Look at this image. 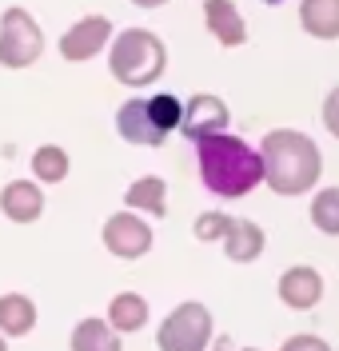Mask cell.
<instances>
[{
  "mask_svg": "<svg viewBox=\"0 0 339 351\" xmlns=\"http://www.w3.org/2000/svg\"><path fill=\"white\" fill-rule=\"evenodd\" d=\"M32 328H36V304L21 291L0 295V335H28Z\"/></svg>",
  "mask_w": 339,
  "mask_h": 351,
  "instance_id": "cell-16",
  "label": "cell"
},
{
  "mask_svg": "<svg viewBox=\"0 0 339 351\" xmlns=\"http://www.w3.org/2000/svg\"><path fill=\"white\" fill-rule=\"evenodd\" d=\"M164 64H168V52H164V40L148 28H124L116 32V44L108 52V68L120 84L128 88H148L152 80L164 76Z\"/></svg>",
  "mask_w": 339,
  "mask_h": 351,
  "instance_id": "cell-3",
  "label": "cell"
},
{
  "mask_svg": "<svg viewBox=\"0 0 339 351\" xmlns=\"http://www.w3.org/2000/svg\"><path fill=\"white\" fill-rule=\"evenodd\" d=\"M279 351H331V348H327L319 335H292V339H288Z\"/></svg>",
  "mask_w": 339,
  "mask_h": 351,
  "instance_id": "cell-24",
  "label": "cell"
},
{
  "mask_svg": "<svg viewBox=\"0 0 339 351\" xmlns=\"http://www.w3.org/2000/svg\"><path fill=\"white\" fill-rule=\"evenodd\" d=\"M227 228H231V216H224V212H203V216H196V240H203V243L224 240Z\"/></svg>",
  "mask_w": 339,
  "mask_h": 351,
  "instance_id": "cell-22",
  "label": "cell"
},
{
  "mask_svg": "<svg viewBox=\"0 0 339 351\" xmlns=\"http://www.w3.org/2000/svg\"><path fill=\"white\" fill-rule=\"evenodd\" d=\"M196 160H200V180L208 192L220 199H240L248 196L255 184H264V160L255 148H248L236 136H208L196 144Z\"/></svg>",
  "mask_w": 339,
  "mask_h": 351,
  "instance_id": "cell-2",
  "label": "cell"
},
{
  "mask_svg": "<svg viewBox=\"0 0 339 351\" xmlns=\"http://www.w3.org/2000/svg\"><path fill=\"white\" fill-rule=\"evenodd\" d=\"M299 24L316 40H339V0H303Z\"/></svg>",
  "mask_w": 339,
  "mask_h": 351,
  "instance_id": "cell-14",
  "label": "cell"
},
{
  "mask_svg": "<svg viewBox=\"0 0 339 351\" xmlns=\"http://www.w3.org/2000/svg\"><path fill=\"white\" fill-rule=\"evenodd\" d=\"M45 52V32L32 21V12L12 4L0 16V64L4 68H28Z\"/></svg>",
  "mask_w": 339,
  "mask_h": 351,
  "instance_id": "cell-4",
  "label": "cell"
},
{
  "mask_svg": "<svg viewBox=\"0 0 339 351\" xmlns=\"http://www.w3.org/2000/svg\"><path fill=\"white\" fill-rule=\"evenodd\" d=\"M323 128L339 140V84L331 88V92H327V100H323Z\"/></svg>",
  "mask_w": 339,
  "mask_h": 351,
  "instance_id": "cell-23",
  "label": "cell"
},
{
  "mask_svg": "<svg viewBox=\"0 0 339 351\" xmlns=\"http://www.w3.org/2000/svg\"><path fill=\"white\" fill-rule=\"evenodd\" d=\"M312 223L323 236H339V188H323L312 199Z\"/></svg>",
  "mask_w": 339,
  "mask_h": 351,
  "instance_id": "cell-20",
  "label": "cell"
},
{
  "mask_svg": "<svg viewBox=\"0 0 339 351\" xmlns=\"http://www.w3.org/2000/svg\"><path fill=\"white\" fill-rule=\"evenodd\" d=\"M224 252L231 263H251L264 256V228L255 219H244V216H231V228L224 236Z\"/></svg>",
  "mask_w": 339,
  "mask_h": 351,
  "instance_id": "cell-13",
  "label": "cell"
},
{
  "mask_svg": "<svg viewBox=\"0 0 339 351\" xmlns=\"http://www.w3.org/2000/svg\"><path fill=\"white\" fill-rule=\"evenodd\" d=\"M148 112H152V120H156V128L164 132V136L184 124V104L176 100V96H168V92L148 96Z\"/></svg>",
  "mask_w": 339,
  "mask_h": 351,
  "instance_id": "cell-21",
  "label": "cell"
},
{
  "mask_svg": "<svg viewBox=\"0 0 339 351\" xmlns=\"http://www.w3.org/2000/svg\"><path fill=\"white\" fill-rule=\"evenodd\" d=\"M136 8H160V4H168V0H132Z\"/></svg>",
  "mask_w": 339,
  "mask_h": 351,
  "instance_id": "cell-25",
  "label": "cell"
},
{
  "mask_svg": "<svg viewBox=\"0 0 339 351\" xmlns=\"http://www.w3.org/2000/svg\"><path fill=\"white\" fill-rule=\"evenodd\" d=\"M227 108H224V100L220 96H208V92H196L188 104H184V124L180 132L188 136V140H208V136H224L227 128Z\"/></svg>",
  "mask_w": 339,
  "mask_h": 351,
  "instance_id": "cell-7",
  "label": "cell"
},
{
  "mask_svg": "<svg viewBox=\"0 0 339 351\" xmlns=\"http://www.w3.org/2000/svg\"><path fill=\"white\" fill-rule=\"evenodd\" d=\"M260 160H264V184L279 196H303L307 188H316L319 172H323V156H319L316 140L295 128L268 132L260 144Z\"/></svg>",
  "mask_w": 339,
  "mask_h": 351,
  "instance_id": "cell-1",
  "label": "cell"
},
{
  "mask_svg": "<svg viewBox=\"0 0 339 351\" xmlns=\"http://www.w3.org/2000/svg\"><path fill=\"white\" fill-rule=\"evenodd\" d=\"M0 351H8V348H4V335H0Z\"/></svg>",
  "mask_w": 339,
  "mask_h": 351,
  "instance_id": "cell-26",
  "label": "cell"
},
{
  "mask_svg": "<svg viewBox=\"0 0 339 351\" xmlns=\"http://www.w3.org/2000/svg\"><path fill=\"white\" fill-rule=\"evenodd\" d=\"M116 132L128 140V144H148V148H160L164 144V132L156 128L152 112H148V100H128L116 112Z\"/></svg>",
  "mask_w": 339,
  "mask_h": 351,
  "instance_id": "cell-11",
  "label": "cell"
},
{
  "mask_svg": "<svg viewBox=\"0 0 339 351\" xmlns=\"http://www.w3.org/2000/svg\"><path fill=\"white\" fill-rule=\"evenodd\" d=\"M212 339V311L200 300H184L168 311V319L156 331L160 351H203Z\"/></svg>",
  "mask_w": 339,
  "mask_h": 351,
  "instance_id": "cell-5",
  "label": "cell"
},
{
  "mask_svg": "<svg viewBox=\"0 0 339 351\" xmlns=\"http://www.w3.org/2000/svg\"><path fill=\"white\" fill-rule=\"evenodd\" d=\"M72 351H124L120 343V335L112 331L108 319H80L76 328H72Z\"/></svg>",
  "mask_w": 339,
  "mask_h": 351,
  "instance_id": "cell-17",
  "label": "cell"
},
{
  "mask_svg": "<svg viewBox=\"0 0 339 351\" xmlns=\"http://www.w3.org/2000/svg\"><path fill=\"white\" fill-rule=\"evenodd\" d=\"M279 300L292 307V311H312L323 300V276L307 263H295L279 276Z\"/></svg>",
  "mask_w": 339,
  "mask_h": 351,
  "instance_id": "cell-9",
  "label": "cell"
},
{
  "mask_svg": "<svg viewBox=\"0 0 339 351\" xmlns=\"http://www.w3.org/2000/svg\"><path fill=\"white\" fill-rule=\"evenodd\" d=\"M108 324H112L116 335L124 331H140L148 324V300L136 295V291H120L112 304H108Z\"/></svg>",
  "mask_w": 339,
  "mask_h": 351,
  "instance_id": "cell-18",
  "label": "cell"
},
{
  "mask_svg": "<svg viewBox=\"0 0 339 351\" xmlns=\"http://www.w3.org/2000/svg\"><path fill=\"white\" fill-rule=\"evenodd\" d=\"M32 172H36L40 184H60V180L68 176V152L56 148V144L36 148V152H32Z\"/></svg>",
  "mask_w": 339,
  "mask_h": 351,
  "instance_id": "cell-19",
  "label": "cell"
},
{
  "mask_svg": "<svg viewBox=\"0 0 339 351\" xmlns=\"http://www.w3.org/2000/svg\"><path fill=\"white\" fill-rule=\"evenodd\" d=\"M104 247L116 260H140L152 252V228L136 212H116L104 219Z\"/></svg>",
  "mask_w": 339,
  "mask_h": 351,
  "instance_id": "cell-6",
  "label": "cell"
},
{
  "mask_svg": "<svg viewBox=\"0 0 339 351\" xmlns=\"http://www.w3.org/2000/svg\"><path fill=\"white\" fill-rule=\"evenodd\" d=\"M124 204H128V212H148V216H164L168 212V184L160 180V176H140L132 188L124 192Z\"/></svg>",
  "mask_w": 339,
  "mask_h": 351,
  "instance_id": "cell-15",
  "label": "cell"
},
{
  "mask_svg": "<svg viewBox=\"0 0 339 351\" xmlns=\"http://www.w3.org/2000/svg\"><path fill=\"white\" fill-rule=\"evenodd\" d=\"M0 212L12 219V223H32V219H40V212H45V192H40V184H32V180H12V184H4V192H0Z\"/></svg>",
  "mask_w": 339,
  "mask_h": 351,
  "instance_id": "cell-12",
  "label": "cell"
},
{
  "mask_svg": "<svg viewBox=\"0 0 339 351\" xmlns=\"http://www.w3.org/2000/svg\"><path fill=\"white\" fill-rule=\"evenodd\" d=\"M104 44H112V24L104 16H84V21H76L60 36V56L72 60V64H80V60H92Z\"/></svg>",
  "mask_w": 339,
  "mask_h": 351,
  "instance_id": "cell-8",
  "label": "cell"
},
{
  "mask_svg": "<svg viewBox=\"0 0 339 351\" xmlns=\"http://www.w3.org/2000/svg\"><path fill=\"white\" fill-rule=\"evenodd\" d=\"M264 4H279V0H264Z\"/></svg>",
  "mask_w": 339,
  "mask_h": 351,
  "instance_id": "cell-27",
  "label": "cell"
},
{
  "mask_svg": "<svg viewBox=\"0 0 339 351\" xmlns=\"http://www.w3.org/2000/svg\"><path fill=\"white\" fill-rule=\"evenodd\" d=\"M203 24L224 48H240L248 44V24L244 12L231 4V0H203Z\"/></svg>",
  "mask_w": 339,
  "mask_h": 351,
  "instance_id": "cell-10",
  "label": "cell"
},
{
  "mask_svg": "<svg viewBox=\"0 0 339 351\" xmlns=\"http://www.w3.org/2000/svg\"><path fill=\"white\" fill-rule=\"evenodd\" d=\"M244 351H260V348H244Z\"/></svg>",
  "mask_w": 339,
  "mask_h": 351,
  "instance_id": "cell-28",
  "label": "cell"
}]
</instances>
